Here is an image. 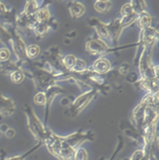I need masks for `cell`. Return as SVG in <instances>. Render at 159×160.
Instances as JSON below:
<instances>
[{"instance_id": "cell-1", "label": "cell", "mask_w": 159, "mask_h": 160, "mask_svg": "<svg viewBox=\"0 0 159 160\" xmlns=\"http://www.w3.org/2000/svg\"><path fill=\"white\" fill-rule=\"evenodd\" d=\"M25 113L28 119L27 123L31 133L39 143H43L49 133L47 132V130L45 129L44 126L41 124L39 119L37 117V115L34 113L32 108L25 106Z\"/></svg>"}, {"instance_id": "cell-2", "label": "cell", "mask_w": 159, "mask_h": 160, "mask_svg": "<svg viewBox=\"0 0 159 160\" xmlns=\"http://www.w3.org/2000/svg\"><path fill=\"white\" fill-rule=\"evenodd\" d=\"M96 95H97V92L94 90H88L85 93L82 94L72 102L70 112H72L73 115L80 113L90 103V101L96 97Z\"/></svg>"}, {"instance_id": "cell-3", "label": "cell", "mask_w": 159, "mask_h": 160, "mask_svg": "<svg viewBox=\"0 0 159 160\" xmlns=\"http://www.w3.org/2000/svg\"><path fill=\"white\" fill-rule=\"evenodd\" d=\"M85 49L90 54L101 55L109 51V46L100 38H91L86 42Z\"/></svg>"}, {"instance_id": "cell-4", "label": "cell", "mask_w": 159, "mask_h": 160, "mask_svg": "<svg viewBox=\"0 0 159 160\" xmlns=\"http://www.w3.org/2000/svg\"><path fill=\"white\" fill-rule=\"evenodd\" d=\"M16 106L12 99L0 95V114L2 116H10L15 112Z\"/></svg>"}, {"instance_id": "cell-5", "label": "cell", "mask_w": 159, "mask_h": 160, "mask_svg": "<svg viewBox=\"0 0 159 160\" xmlns=\"http://www.w3.org/2000/svg\"><path fill=\"white\" fill-rule=\"evenodd\" d=\"M92 70L94 73L98 74V75H103L109 72V70L111 69V63L108 59L101 57L97 59L93 66H92Z\"/></svg>"}, {"instance_id": "cell-6", "label": "cell", "mask_w": 159, "mask_h": 160, "mask_svg": "<svg viewBox=\"0 0 159 160\" xmlns=\"http://www.w3.org/2000/svg\"><path fill=\"white\" fill-rule=\"evenodd\" d=\"M12 46H13V51L15 55L19 58V59H22L25 55V44L24 42L21 39V38L17 37L13 39L12 41Z\"/></svg>"}, {"instance_id": "cell-7", "label": "cell", "mask_w": 159, "mask_h": 160, "mask_svg": "<svg viewBox=\"0 0 159 160\" xmlns=\"http://www.w3.org/2000/svg\"><path fill=\"white\" fill-rule=\"evenodd\" d=\"M96 21H97L96 23H94L92 25L95 27V29H96L98 37L100 38V39L103 40L104 42H106V40L111 39L110 35H109V32H108V29H107V25L104 24V23H102L99 20H97L96 19Z\"/></svg>"}, {"instance_id": "cell-8", "label": "cell", "mask_w": 159, "mask_h": 160, "mask_svg": "<svg viewBox=\"0 0 159 160\" xmlns=\"http://www.w3.org/2000/svg\"><path fill=\"white\" fill-rule=\"evenodd\" d=\"M68 10L73 18H80L85 12V6L80 2H72L68 7Z\"/></svg>"}, {"instance_id": "cell-9", "label": "cell", "mask_w": 159, "mask_h": 160, "mask_svg": "<svg viewBox=\"0 0 159 160\" xmlns=\"http://www.w3.org/2000/svg\"><path fill=\"white\" fill-rule=\"evenodd\" d=\"M137 21H138V24H139V26H140V28L142 30H144V29H147V28L151 27L152 18H151L150 14L145 12V11L141 13L138 16Z\"/></svg>"}, {"instance_id": "cell-10", "label": "cell", "mask_w": 159, "mask_h": 160, "mask_svg": "<svg viewBox=\"0 0 159 160\" xmlns=\"http://www.w3.org/2000/svg\"><path fill=\"white\" fill-rule=\"evenodd\" d=\"M34 16H35L36 21L38 22H48V21L51 17V14H50L48 8L43 7V8H38L36 11V13L34 14Z\"/></svg>"}, {"instance_id": "cell-11", "label": "cell", "mask_w": 159, "mask_h": 160, "mask_svg": "<svg viewBox=\"0 0 159 160\" xmlns=\"http://www.w3.org/2000/svg\"><path fill=\"white\" fill-rule=\"evenodd\" d=\"M35 34L37 36V37H43L49 30L50 28V25H49V22H36L34 23V25L32 26Z\"/></svg>"}, {"instance_id": "cell-12", "label": "cell", "mask_w": 159, "mask_h": 160, "mask_svg": "<svg viewBox=\"0 0 159 160\" xmlns=\"http://www.w3.org/2000/svg\"><path fill=\"white\" fill-rule=\"evenodd\" d=\"M112 6V2L111 1H97L94 4L95 9L99 13H106L108 12Z\"/></svg>"}, {"instance_id": "cell-13", "label": "cell", "mask_w": 159, "mask_h": 160, "mask_svg": "<svg viewBox=\"0 0 159 160\" xmlns=\"http://www.w3.org/2000/svg\"><path fill=\"white\" fill-rule=\"evenodd\" d=\"M38 3L37 1H28L24 6L23 13L27 16H32L36 13V11L39 8Z\"/></svg>"}, {"instance_id": "cell-14", "label": "cell", "mask_w": 159, "mask_h": 160, "mask_svg": "<svg viewBox=\"0 0 159 160\" xmlns=\"http://www.w3.org/2000/svg\"><path fill=\"white\" fill-rule=\"evenodd\" d=\"M25 54L27 55L28 58L35 59V58H37L40 54V48L37 45H36V44L29 45L25 49Z\"/></svg>"}, {"instance_id": "cell-15", "label": "cell", "mask_w": 159, "mask_h": 160, "mask_svg": "<svg viewBox=\"0 0 159 160\" xmlns=\"http://www.w3.org/2000/svg\"><path fill=\"white\" fill-rule=\"evenodd\" d=\"M76 60H77V58H76L75 55H73V54H67V55H66V56H64V57L62 58L61 64H62V66H63L64 68H66L71 70V68H73V66H74Z\"/></svg>"}, {"instance_id": "cell-16", "label": "cell", "mask_w": 159, "mask_h": 160, "mask_svg": "<svg viewBox=\"0 0 159 160\" xmlns=\"http://www.w3.org/2000/svg\"><path fill=\"white\" fill-rule=\"evenodd\" d=\"M86 69H87V68H86L85 61L82 60V59H79V58H77V60H76L73 68H71L72 71H74L76 73H79V74L83 73L84 71H86Z\"/></svg>"}, {"instance_id": "cell-17", "label": "cell", "mask_w": 159, "mask_h": 160, "mask_svg": "<svg viewBox=\"0 0 159 160\" xmlns=\"http://www.w3.org/2000/svg\"><path fill=\"white\" fill-rule=\"evenodd\" d=\"M72 160H88V154L86 150L81 146L77 147L74 151Z\"/></svg>"}, {"instance_id": "cell-18", "label": "cell", "mask_w": 159, "mask_h": 160, "mask_svg": "<svg viewBox=\"0 0 159 160\" xmlns=\"http://www.w3.org/2000/svg\"><path fill=\"white\" fill-rule=\"evenodd\" d=\"M23 79H24V74L20 69H17L10 74V80L15 84H20L21 82H22Z\"/></svg>"}, {"instance_id": "cell-19", "label": "cell", "mask_w": 159, "mask_h": 160, "mask_svg": "<svg viewBox=\"0 0 159 160\" xmlns=\"http://www.w3.org/2000/svg\"><path fill=\"white\" fill-rule=\"evenodd\" d=\"M34 102L37 106H44L47 103V97L45 92H38L34 97Z\"/></svg>"}, {"instance_id": "cell-20", "label": "cell", "mask_w": 159, "mask_h": 160, "mask_svg": "<svg viewBox=\"0 0 159 160\" xmlns=\"http://www.w3.org/2000/svg\"><path fill=\"white\" fill-rule=\"evenodd\" d=\"M130 160H147L146 153L143 149H139L133 153Z\"/></svg>"}, {"instance_id": "cell-21", "label": "cell", "mask_w": 159, "mask_h": 160, "mask_svg": "<svg viewBox=\"0 0 159 160\" xmlns=\"http://www.w3.org/2000/svg\"><path fill=\"white\" fill-rule=\"evenodd\" d=\"M133 13H135V12L133 11V8L131 6V3L125 4L122 7V8H121V15H122V17H127V16H129V15H131Z\"/></svg>"}, {"instance_id": "cell-22", "label": "cell", "mask_w": 159, "mask_h": 160, "mask_svg": "<svg viewBox=\"0 0 159 160\" xmlns=\"http://www.w3.org/2000/svg\"><path fill=\"white\" fill-rule=\"evenodd\" d=\"M10 57V51L7 48H1L0 49V62L6 63L8 61Z\"/></svg>"}, {"instance_id": "cell-23", "label": "cell", "mask_w": 159, "mask_h": 160, "mask_svg": "<svg viewBox=\"0 0 159 160\" xmlns=\"http://www.w3.org/2000/svg\"><path fill=\"white\" fill-rule=\"evenodd\" d=\"M129 68H130V66L128 63H123L119 68V73L121 75H127L128 74V71H129Z\"/></svg>"}, {"instance_id": "cell-24", "label": "cell", "mask_w": 159, "mask_h": 160, "mask_svg": "<svg viewBox=\"0 0 159 160\" xmlns=\"http://www.w3.org/2000/svg\"><path fill=\"white\" fill-rule=\"evenodd\" d=\"M4 135H5L7 139H11V138H13V137L16 135V132H15V130H14L13 128H8L7 130L4 133Z\"/></svg>"}, {"instance_id": "cell-25", "label": "cell", "mask_w": 159, "mask_h": 160, "mask_svg": "<svg viewBox=\"0 0 159 160\" xmlns=\"http://www.w3.org/2000/svg\"><path fill=\"white\" fill-rule=\"evenodd\" d=\"M7 12V9H6V7L4 6V4H2L0 2V16H5Z\"/></svg>"}, {"instance_id": "cell-26", "label": "cell", "mask_w": 159, "mask_h": 160, "mask_svg": "<svg viewBox=\"0 0 159 160\" xmlns=\"http://www.w3.org/2000/svg\"><path fill=\"white\" fill-rule=\"evenodd\" d=\"M60 103H61V105H63V106H67V105H68V104L70 103V100H69V98H64L60 101Z\"/></svg>"}, {"instance_id": "cell-27", "label": "cell", "mask_w": 159, "mask_h": 160, "mask_svg": "<svg viewBox=\"0 0 159 160\" xmlns=\"http://www.w3.org/2000/svg\"><path fill=\"white\" fill-rule=\"evenodd\" d=\"M7 128H8V127H7L6 124L0 125V132H1V133H5V132L7 130Z\"/></svg>"}, {"instance_id": "cell-28", "label": "cell", "mask_w": 159, "mask_h": 160, "mask_svg": "<svg viewBox=\"0 0 159 160\" xmlns=\"http://www.w3.org/2000/svg\"><path fill=\"white\" fill-rule=\"evenodd\" d=\"M77 36V32L76 31H72L69 34H67V38H74Z\"/></svg>"}]
</instances>
